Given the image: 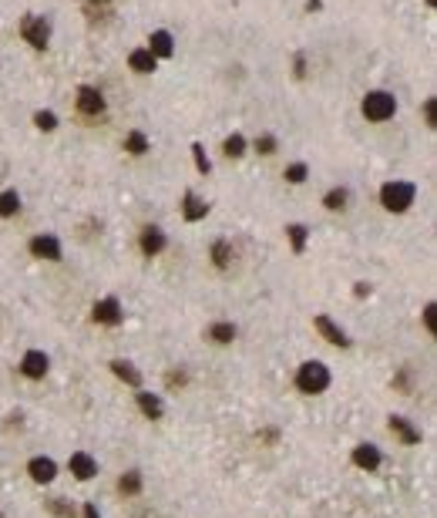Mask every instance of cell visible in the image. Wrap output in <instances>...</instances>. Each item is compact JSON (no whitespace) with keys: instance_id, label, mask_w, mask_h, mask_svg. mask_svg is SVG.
I'll list each match as a JSON object with an SVG mask.
<instances>
[{"instance_id":"39","label":"cell","mask_w":437,"mask_h":518,"mask_svg":"<svg viewBox=\"0 0 437 518\" xmlns=\"http://www.w3.org/2000/svg\"><path fill=\"white\" fill-rule=\"evenodd\" d=\"M0 518H3V512H0Z\"/></svg>"},{"instance_id":"6","label":"cell","mask_w":437,"mask_h":518,"mask_svg":"<svg viewBox=\"0 0 437 518\" xmlns=\"http://www.w3.org/2000/svg\"><path fill=\"white\" fill-rule=\"evenodd\" d=\"M91 320L101 326H118L125 320V307L118 303V296H105V300H98L91 307Z\"/></svg>"},{"instance_id":"35","label":"cell","mask_w":437,"mask_h":518,"mask_svg":"<svg viewBox=\"0 0 437 518\" xmlns=\"http://www.w3.org/2000/svg\"><path fill=\"white\" fill-rule=\"evenodd\" d=\"M165 381H169V387H175V384L182 387V384H185V381H189V377H185L182 370H171V374H169V377H165Z\"/></svg>"},{"instance_id":"38","label":"cell","mask_w":437,"mask_h":518,"mask_svg":"<svg viewBox=\"0 0 437 518\" xmlns=\"http://www.w3.org/2000/svg\"><path fill=\"white\" fill-rule=\"evenodd\" d=\"M397 387H404V390H411V374H407V370H404V374L397 377Z\"/></svg>"},{"instance_id":"36","label":"cell","mask_w":437,"mask_h":518,"mask_svg":"<svg viewBox=\"0 0 437 518\" xmlns=\"http://www.w3.org/2000/svg\"><path fill=\"white\" fill-rule=\"evenodd\" d=\"M353 296H357V300H363V296H370V283H357V289H353Z\"/></svg>"},{"instance_id":"16","label":"cell","mask_w":437,"mask_h":518,"mask_svg":"<svg viewBox=\"0 0 437 518\" xmlns=\"http://www.w3.org/2000/svg\"><path fill=\"white\" fill-rule=\"evenodd\" d=\"M148 51H152V58H171L175 54V40H171L169 31H155L152 38H148Z\"/></svg>"},{"instance_id":"4","label":"cell","mask_w":437,"mask_h":518,"mask_svg":"<svg viewBox=\"0 0 437 518\" xmlns=\"http://www.w3.org/2000/svg\"><path fill=\"white\" fill-rule=\"evenodd\" d=\"M20 38L27 40L31 47H47V40H51V20L47 17H38V14H27V17L20 20Z\"/></svg>"},{"instance_id":"18","label":"cell","mask_w":437,"mask_h":518,"mask_svg":"<svg viewBox=\"0 0 437 518\" xmlns=\"http://www.w3.org/2000/svg\"><path fill=\"white\" fill-rule=\"evenodd\" d=\"M155 64H158V61L152 58V51H148V47H138V51L128 54V68H132L135 75H152Z\"/></svg>"},{"instance_id":"20","label":"cell","mask_w":437,"mask_h":518,"mask_svg":"<svg viewBox=\"0 0 437 518\" xmlns=\"http://www.w3.org/2000/svg\"><path fill=\"white\" fill-rule=\"evenodd\" d=\"M112 374H114V377H121V381H125L128 387H135V390L141 387V374L135 370L132 360H121V357H118V360H112Z\"/></svg>"},{"instance_id":"7","label":"cell","mask_w":437,"mask_h":518,"mask_svg":"<svg viewBox=\"0 0 437 518\" xmlns=\"http://www.w3.org/2000/svg\"><path fill=\"white\" fill-rule=\"evenodd\" d=\"M31 256H38V259H47V263H57L61 259V239L57 236H51V232H40V236H34L31 239Z\"/></svg>"},{"instance_id":"27","label":"cell","mask_w":437,"mask_h":518,"mask_svg":"<svg viewBox=\"0 0 437 518\" xmlns=\"http://www.w3.org/2000/svg\"><path fill=\"white\" fill-rule=\"evenodd\" d=\"M125 152H132V155H145L148 152V138L141 132H132L128 138H125Z\"/></svg>"},{"instance_id":"37","label":"cell","mask_w":437,"mask_h":518,"mask_svg":"<svg viewBox=\"0 0 437 518\" xmlns=\"http://www.w3.org/2000/svg\"><path fill=\"white\" fill-rule=\"evenodd\" d=\"M81 515H84V518H101V512H98L95 505H91V501H88V505H84V512H81Z\"/></svg>"},{"instance_id":"13","label":"cell","mask_w":437,"mask_h":518,"mask_svg":"<svg viewBox=\"0 0 437 518\" xmlns=\"http://www.w3.org/2000/svg\"><path fill=\"white\" fill-rule=\"evenodd\" d=\"M135 401H138V411L148 418V421H162L165 418V404H162V397L158 394H148V390H135Z\"/></svg>"},{"instance_id":"15","label":"cell","mask_w":437,"mask_h":518,"mask_svg":"<svg viewBox=\"0 0 437 518\" xmlns=\"http://www.w3.org/2000/svg\"><path fill=\"white\" fill-rule=\"evenodd\" d=\"M390 434H397L404 444H420V431L400 414H390Z\"/></svg>"},{"instance_id":"32","label":"cell","mask_w":437,"mask_h":518,"mask_svg":"<svg viewBox=\"0 0 437 518\" xmlns=\"http://www.w3.org/2000/svg\"><path fill=\"white\" fill-rule=\"evenodd\" d=\"M192 155H195V169H199V172H209L212 165H209V158H206V152H202V145H199V142L192 145Z\"/></svg>"},{"instance_id":"11","label":"cell","mask_w":437,"mask_h":518,"mask_svg":"<svg viewBox=\"0 0 437 518\" xmlns=\"http://www.w3.org/2000/svg\"><path fill=\"white\" fill-rule=\"evenodd\" d=\"M381 461H383V455H381V448L377 444H370V441H363V444H357L353 448V464L360 468V471H377L381 468Z\"/></svg>"},{"instance_id":"34","label":"cell","mask_w":437,"mask_h":518,"mask_svg":"<svg viewBox=\"0 0 437 518\" xmlns=\"http://www.w3.org/2000/svg\"><path fill=\"white\" fill-rule=\"evenodd\" d=\"M437 307L434 303H427V307H424V323H427V330H431V333H437Z\"/></svg>"},{"instance_id":"3","label":"cell","mask_w":437,"mask_h":518,"mask_svg":"<svg viewBox=\"0 0 437 518\" xmlns=\"http://www.w3.org/2000/svg\"><path fill=\"white\" fill-rule=\"evenodd\" d=\"M360 112L367 121H387V118H394V112H397V98L390 95V91H367Z\"/></svg>"},{"instance_id":"10","label":"cell","mask_w":437,"mask_h":518,"mask_svg":"<svg viewBox=\"0 0 437 518\" xmlns=\"http://www.w3.org/2000/svg\"><path fill=\"white\" fill-rule=\"evenodd\" d=\"M77 112L88 115V118L101 115V112H105V98H101V91L91 88V84H81V88H77Z\"/></svg>"},{"instance_id":"1","label":"cell","mask_w":437,"mask_h":518,"mask_svg":"<svg viewBox=\"0 0 437 518\" xmlns=\"http://www.w3.org/2000/svg\"><path fill=\"white\" fill-rule=\"evenodd\" d=\"M330 367L323 364V360H306V364H300V370H296V390L300 394H309V397H316V394H323L326 387H330Z\"/></svg>"},{"instance_id":"14","label":"cell","mask_w":437,"mask_h":518,"mask_svg":"<svg viewBox=\"0 0 437 518\" xmlns=\"http://www.w3.org/2000/svg\"><path fill=\"white\" fill-rule=\"evenodd\" d=\"M165 243H169V239H165V232L158 229V226H145V229H141V239H138V246H141L145 256H158V252L165 250Z\"/></svg>"},{"instance_id":"2","label":"cell","mask_w":437,"mask_h":518,"mask_svg":"<svg viewBox=\"0 0 437 518\" xmlns=\"http://www.w3.org/2000/svg\"><path fill=\"white\" fill-rule=\"evenodd\" d=\"M417 199V185L414 182H404V178H394L381 189V206L387 212H407Z\"/></svg>"},{"instance_id":"30","label":"cell","mask_w":437,"mask_h":518,"mask_svg":"<svg viewBox=\"0 0 437 518\" xmlns=\"http://www.w3.org/2000/svg\"><path fill=\"white\" fill-rule=\"evenodd\" d=\"M34 125H38L40 132H54V128H57V115H54V112H38V115H34Z\"/></svg>"},{"instance_id":"8","label":"cell","mask_w":437,"mask_h":518,"mask_svg":"<svg viewBox=\"0 0 437 518\" xmlns=\"http://www.w3.org/2000/svg\"><path fill=\"white\" fill-rule=\"evenodd\" d=\"M313 326L320 330V337H323L326 344H333V346H350V337H346V330H343L340 323H333L326 313H316L313 317Z\"/></svg>"},{"instance_id":"29","label":"cell","mask_w":437,"mask_h":518,"mask_svg":"<svg viewBox=\"0 0 437 518\" xmlns=\"http://www.w3.org/2000/svg\"><path fill=\"white\" fill-rule=\"evenodd\" d=\"M286 182H293V185H300V182H306V175H309V169H306V162H293L289 169H286Z\"/></svg>"},{"instance_id":"28","label":"cell","mask_w":437,"mask_h":518,"mask_svg":"<svg viewBox=\"0 0 437 518\" xmlns=\"http://www.w3.org/2000/svg\"><path fill=\"white\" fill-rule=\"evenodd\" d=\"M47 508H51L57 518H77L75 515V505H71L68 498H51V501H47Z\"/></svg>"},{"instance_id":"17","label":"cell","mask_w":437,"mask_h":518,"mask_svg":"<svg viewBox=\"0 0 437 518\" xmlns=\"http://www.w3.org/2000/svg\"><path fill=\"white\" fill-rule=\"evenodd\" d=\"M141 488H145V478H141V471H138V468L125 471V475L118 478V492H121L125 498H135V495H141Z\"/></svg>"},{"instance_id":"21","label":"cell","mask_w":437,"mask_h":518,"mask_svg":"<svg viewBox=\"0 0 437 518\" xmlns=\"http://www.w3.org/2000/svg\"><path fill=\"white\" fill-rule=\"evenodd\" d=\"M182 215L189 219V222H199V219H206L209 215V202H202L195 192H185V206H182Z\"/></svg>"},{"instance_id":"19","label":"cell","mask_w":437,"mask_h":518,"mask_svg":"<svg viewBox=\"0 0 437 518\" xmlns=\"http://www.w3.org/2000/svg\"><path fill=\"white\" fill-rule=\"evenodd\" d=\"M236 337H239V330H236V323H229V320H215V323L209 326V340L219 346L232 344Z\"/></svg>"},{"instance_id":"33","label":"cell","mask_w":437,"mask_h":518,"mask_svg":"<svg viewBox=\"0 0 437 518\" xmlns=\"http://www.w3.org/2000/svg\"><path fill=\"white\" fill-rule=\"evenodd\" d=\"M424 118H427V125H431V128L437 125V101H434V98H427V101H424Z\"/></svg>"},{"instance_id":"24","label":"cell","mask_w":437,"mask_h":518,"mask_svg":"<svg viewBox=\"0 0 437 518\" xmlns=\"http://www.w3.org/2000/svg\"><path fill=\"white\" fill-rule=\"evenodd\" d=\"M306 226L303 222H293V226H286V236H289V246H293V252H303L306 250Z\"/></svg>"},{"instance_id":"12","label":"cell","mask_w":437,"mask_h":518,"mask_svg":"<svg viewBox=\"0 0 437 518\" xmlns=\"http://www.w3.org/2000/svg\"><path fill=\"white\" fill-rule=\"evenodd\" d=\"M68 471H71L77 481H91L98 475V461L91 458L88 451H75V455L68 458Z\"/></svg>"},{"instance_id":"31","label":"cell","mask_w":437,"mask_h":518,"mask_svg":"<svg viewBox=\"0 0 437 518\" xmlns=\"http://www.w3.org/2000/svg\"><path fill=\"white\" fill-rule=\"evenodd\" d=\"M256 152H259V155H273V152H276V138H273V135H259V138H256Z\"/></svg>"},{"instance_id":"5","label":"cell","mask_w":437,"mask_h":518,"mask_svg":"<svg viewBox=\"0 0 437 518\" xmlns=\"http://www.w3.org/2000/svg\"><path fill=\"white\" fill-rule=\"evenodd\" d=\"M17 370L27 377V381H44V377H47V370H51V357H47L44 350H27V353L20 357Z\"/></svg>"},{"instance_id":"26","label":"cell","mask_w":437,"mask_h":518,"mask_svg":"<svg viewBox=\"0 0 437 518\" xmlns=\"http://www.w3.org/2000/svg\"><path fill=\"white\" fill-rule=\"evenodd\" d=\"M346 202H350V192H346V189H330V192L323 195V206L326 209H346Z\"/></svg>"},{"instance_id":"9","label":"cell","mask_w":437,"mask_h":518,"mask_svg":"<svg viewBox=\"0 0 437 518\" xmlns=\"http://www.w3.org/2000/svg\"><path fill=\"white\" fill-rule=\"evenodd\" d=\"M27 475H31V481H38V485H51L57 478V461L47 458V455H34V458L27 461Z\"/></svg>"},{"instance_id":"22","label":"cell","mask_w":437,"mask_h":518,"mask_svg":"<svg viewBox=\"0 0 437 518\" xmlns=\"http://www.w3.org/2000/svg\"><path fill=\"white\" fill-rule=\"evenodd\" d=\"M232 259H236L232 243H229V239H215V243H212V263H215L219 269H229L232 266Z\"/></svg>"},{"instance_id":"23","label":"cell","mask_w":437,"mask_h":518,"mask_svg":"<svg viewBox=\"0 0 437 518\" xmlns=\"http://www.w3.org/2000/svg\"><path fill=\"white\" fill-rule=\"evenodd\" d=\"M20 209V195L14 189H7V192H0V219H10V215H17Z\"/></svg>"},{"instance_id":"25","label":"cell","mask_w":437,"mask_h":518,"mask_svg":"<svg viewBox=\"0 0 437 518\" xmlns=\"http://www.w3.org/2000/svg\"><path fill=\"white\" fill-rule=\"evenodd\" d=\"M222 152H226L229 158H239V155L246 152V138H243L239 132H232L226 142H222Z\"/></svg>"}]
</instances>
